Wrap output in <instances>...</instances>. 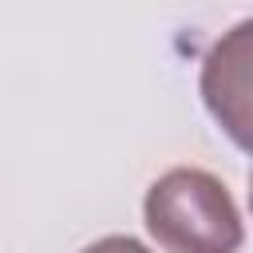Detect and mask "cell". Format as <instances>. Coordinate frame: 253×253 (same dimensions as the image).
<instances>
[{
    "label": "cell",
    "mask_w": 253,
    "mask_h": 253,
    "mask_svg": "<svg viewBox=\"0 0 253 253\" xmlns=\"http://www.w3.org/2000/svg\"><path fill=\"white\" fill-rule=\"evenodd\" d=\"M142 217L166 253H237L245 241L225 182L198 166L166 170L146 190Z\"/></svg>",
    "instance_id": "1"
},
{
    "label": "cell",
    "mask_w": 253,
    "mask_h": 253,
    "mask_svg": "<svg viewBox=\"0 0 253 253\" xmlns=\"http://www.w3.org/2000/svg\"><path fill=\"white\" fill-rule=\"evenodd\" d=\"M198 87L213 123L253 158V20H241L213 40Z\"/></svg>",
    "instance_id": "2"
},
{
    "label": "cell",
    "mask_w": 253,
    "mask_h": 253,
    "mask_svg": "<svg viewBox=\"0 0 253 253\" xmlns=\"http://www.w3.org/2000/svg\"><path fill=\"white\" fill-rule=\"evenodd\" d=\"M83 253H150L142 241L134 237H123V233H111V237H99L95 245H87Z\"/></svg>",
    "instance_id": "3"
},
{
    "label": "cell",
    "mask_w": 253,
    "mask_h": 253,
    "mask_svg": "<svg viewBox=\"0 0 253 253\" xmlns=\"http://www.w3.org/2000/svg\"><path fill=\"white\" fill-rule=\"evenodd\" d=\"M249 210H253V170H249Z\"/></svg>",
    "instance_id": "4"
}]
</instances>
